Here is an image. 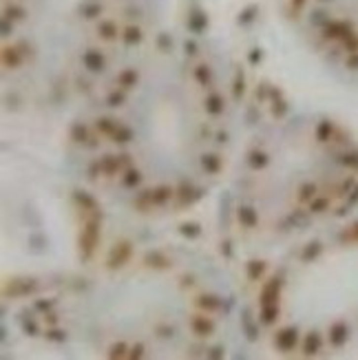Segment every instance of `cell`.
I'll use <instances>...</instances> for the list:
<instances>
[{"label":"cell","mask_w":358,"mask_h":360,"mask_svg":"<svg viewBox=\"0 0 358 360\" xmlns=\"http://www.w3.org/2000/svg\"><path fill=\"white\" fill-rule=\"evenodd\" d=\"M102 212H89L87 219H84V225L80 230L78 236V250H80V259L82 261H89L93 259L97 245H100V236H102Z\"/></svg>","instance_id":"obj_1"},{"label":"cell","mask_w":358,"mask_h":360,"mask_svg":"<svg viewBox=\"0 0 358 360\" xmlns=\"http://www.w3.org/2000/svg\"><path fill=\"white\" fill-rule=\"evenodd\" d=\"M131 257H133V243H131L129 239L117 241V243L113 245L111 250H108L106 268L111 270V272H115V270H122L126 263L131 261Z\"/></svg>","instance_id":"obj_2"},{"label":"cell","mask_w":358,"mask_h":360,"mask_svg":"<svg viewBox=\"0 0 358 360\" xmlns=\"http://www.w3.org/2000/svg\"><path fill=\"white\" fill-rule=\"evenodd\" d=\"M38 290V281L36 278H9L2 287V296L4 298H22L29 296Z\"/></svg>","instance_id":"obj_3"},{"label":"cell","mask_w":358,"mask_h":360,"mask_svg":"<svg viewBox=\"0 0 358 360\" xmlns=\"http://www.w3.org/2000/svg\"><path fill=\"white\" fill-rule=\"evenodd\" d=\"M100 164V173L106 175V177H113V175L122 173V170L131 168V162H129V155H104L102 159H97Z\"/></svg>","instance_id":"obj_4"},{"label":"cell","mask_w":358,"mask_h":360,"mask_svg":"<svg viewBox=\"0 0 358 360\" xmlns=\"http://www.w3.org/2000/svg\"><path fill=\"white\" fill-rule=\"evenodd\" d=\"M299 345V329L296 327H281L274 334V347L283 354H290Z\"/></svg>","instance_id":"obj_5"},{"label":"cell","mask_w":358,"mask_h":360,"mask_svg":"<svg viewBox=\"0 0 358 360\" xmlns=\"http://www.w3.org/2000/svg\"><path fill=\"white\" fill-rule=\"evenodd\" d=\"M281 287H283V281L281 278H270L261 285V292H259V307L261 305H274L281 298Z\"/></svg>","instance_id":"obj_6"},{"label":"cell","mask_w":358,"mask_h":360,"mask_svg":"<svg viewBox=\"0 0 358 360\" xmlns=\"http://www.w3.org/2000/svg\"><path fill=\"white\" fill-rule=\"evenodd\" d=\"M190 329H192V334L199 336V338H208V336L215 334L217 325L206 312H201V314H195L190 318Z\"/></svg>","instance_id":"obj_7"},{"label":"cell","mask_w":358,"mask_h":360,"mask_svg":"<svg viewBox=\"0 0 358 360\" xmlns=\"http://www.w3.org/2000/svg\"><path fill=\"white\" fill-rule=\"evenodd\" d=\"M82 64L89 73H102L106 69V58L100 49H87L82 53Z\"/></svg>","instance_id":"obj_8"},{"label":"cell","mask_w":358,"mask_h":360,"mask_svg":"<svg viewBox=\"0 0 358 360\" xmlns=\"http://www.w3.org/2000/svg\"><path fill=\"white\" fill-rule=\"evenodd\" d=\"M175 197H177L179 208H186V206H192L195 201H199V199L204 197V190H201V188H195V186H190V183L183 181L179 188H175Z\"/></svg>","instance_id":"obj_9"},{"label":"cell","mask_w":358,"mask_h":360,"mask_svg":"<svg viewBox=\"0 0 358 360\" xmlns=\"http://www.w3.org/2000/svg\"><path fill=\"white\" fill-rule=\"evenodd\" d=\"M142 263L150 270H171L173 261L162 252V250H148V252L142 257Z\"/></svg>","instance_id":"obj_10"},{"label":"cell","mask_w":358,"mask_h":360,"mask_svg":"<svg viewBox=\"0 0 358 360\" xmlns=\"http://www.w3.org/2000/svg\"><path fill=\"white\" fill-rule=\"evenodd\" d=\"M73 201H75V206H78L80 210L84 212V215L100 210V203H97V199L93 197L91 192H87V190H75L73 192Z\"/></svg>","instance_id":"obj_11"},{"label":"cell","mask_w":358,"mask_h":360,"mask_svg":"<svg viewBox=\"0 0 358 360\" xmlns=\"http://www.w3.org/2000/svg\"><path fill=\"white\" fill-rule=\"evenodd\" d=\"M25 64V58H22V53L16 49L13 45H4L2 46V66L9 71L13 69H20V66Z\"/></svg>","instance_id":"obj_12"},{"label":"cell","mask_w":358,"mask_h":360,"mask_svg":"<svg viewBox=\"0 0 358 360\" xmlns=\"http://www.w3.org/2000/svg\"><path fill=\"white\" fill-rule=\"evenodd\" d=\"M347 338H350V327H347V323H343V320L332 323V327H329V345H332V347H343V345L347 343Z\"/></svg>","instance_id":"obj_13"},{"label":"cell","mask_w":358,"mask_h":360,"mask_svg":"<svg viewBox=\"0 0 358 360\" xmlns=\"http://www.w3.org/2000/svg\"><path fill=\"white\" fill-rule=\"evenodd\" d=\"M237 221L241 224V228H257L259 225V212L252 206H239L237 208Z\"/></svg>","instance_id":"obj_14"},{"label":"cell","mask_w":358,"mask_h":360,"mask_svg":"<svg viewBox=\"0 0 358 360\" xmlns=\"http://www.w3.org/2000/svg\"><path fill=\"white\" fill-rule=\"evenodd\" d=\"M195 305L199 307L201 312H206V314H213V312H219L221 305H224V301H221L217 294H199L195 298Z\"/></svg>","instance_id":"obj_15"},{"label":"cell","mask_w":358,"mask_h":360,"mask_svg":"<svg viewBox=\"0 0 358 360\" xmlns=\"http://www.w3.org/2000/svg\"><path fill=\"white\" fill-rule=\"evenodd\" d=\"M204 111L208 113V115H213V117H219L221 113L225 111L224 97H221L219 93H208V95H206V99H204Z\"/></svg>","instance_id":"obj_16"},{"label":"cell","mask_w":358,"mask_h":360,"mask_svg":"<svg viewBox=\"0 0 358 360\" xmlns=\"http://www.w3.org/2000/svg\"><path fill=\"white\" fill-rule=\"evenodd\" d=\"M266 270H268V263L263 259H250L246 263V274L252 283H259L263 276H266Z\"/></svg>","instance_id":"obj_17"},{"label":"cell","mask_w":358,"mask_h":360,"mask_svg":"<svg viewBox=\"0 0 358 360\" xmlns=\"http://www.w3.org/2000/svg\"><path fill=\"white\" fill-rule=\"evenodd\" d=\"M323 347V338L318 331H310L303 338V356H316Z\"/></svg>","instance_id":"obj_18"},{"label":"cell","mask_w":358,"mask_h":360,"mask_svg":"<svg viewBox=\"0 0 358 360\" xmlns=\"http://www.w3.org/2000/svg\"><path fill=\"white\" fill-rule=\"evenodd\" d=\"M137 82H139V73L135 69H122L120 73H117V87L124 89V91L135 89Z\"/></svg>","instance_id":"obj_19"},{"label":"cell","mask_w":358,"mask_h":360,"mask_svg":"<svg viewBox=\"0 0 358 360\" xmlns=\"http://www.w3.org/2000/svg\"><path fill=\"white\" fill-rule=\"evenodd\" d=\"M201 168L206 170V175H219L224 168V162L217 153H204L201 155Z\"/></svg>","instance_id":"obj_20"},{"label":"cell","mask_w":358,"mask_h":360,"mask_svg":"<svg viewBox=\"0 0 358 360\" xmlns=\"http://www.w3.org/2000/svg\"><path fill=\"white\" fill-rule=\"evenodd\" d=\"M279 316H281L279 303H274V305H261V310H259V320L263 325H274L279 320Z\"/></svg>","instance_id":"obj_21"},{"label":"cell","mask_w":358,"mask_h":360,"mask_svg":"<svg viewBox=\"0 0 358 360\" xmlns=\"http://www.w3.org/2000/svg\"><path fill=\"white\" fill-rule=\"evenodd\" d=\"M192 78H195V82L199 84V87H210V84H213V69H210L208 64L201 62L192 69Z\"/></svg>","instance_id":"obj_22"},{"label":"cell","mask_w":358,"mask_h":360,"mask_svg":"<svg viewBox=\"0 0 358 360\" xmlns=\"http://www.w3.org/2000/svg\"><path fill=\"white\" fill-rule=\"evenodd\" d=\"M248 164H250L252 170H263L268 164H270V155H268L266 150L254 148V150H250V155H248Z\"/></svg>","instance_id":"obj_23"},{"label":"cell","mask_w":358,"mask_h":360,"mask_svg":"<svg viewBox=\"0 0 358 360\" xmlns=\"http://www.w3.org/2000/svg\"><path fill=\"white\" fill-rule=\"evenodd\" d=\"M173 197H175V188H173V186H157V188H153V203H155V206H166Z\"/></svg>","instance_id":"obj_24"},{"label":"cell","mask_w":358,"mask_h":360,"mask_svg":"<svg viewBox=\"0 0 358 360\" xmlns=\"http://www.w3.org/2000/svg\"><path fill=\"white\" fill-rule=\"evenodd\" d=\"M323 252V243L321 241H310L308 245L303 248V252H301V261L303 263H312L314 259H318Z\"/></svg>","instance_id":"obj_25"},{"label":"cell","mask_w":358,"mask_h":360,"mask_svg":"<svg viewBox=\"0 0 358 360\" xmlns=\"http://www.w3.org/2000/svg\"><path fill=\"white\" fill-rule=\"evenodd\" d=\"M179 234L188 241H195L201 236V225L197 221H183V224H179Z\"/></svg>","instance_id":"obj_26"},{"label":"cell","mask_w":358,"mask_h":360,"mask_svg":"<svg viewBox=\"0 0 358 360\" xmlns=\"http://www.w3.org/2000/svg\"><path fill=\"white\" fill-rule=\"evenodd\" d=\"M153 206H155V203H153V188H150V190L137 192V197H135V210L148 212Z\"/></svg>","instance_id":"obj_27"},{"label":"cell","mask_w":358,"mask_h":360,"mask_svg":"<svg viewBox=\"0 0 358 360\" xmlns=\"http://www.w3.org/2000/svg\"><path fill=\"white\" fill-rule=\"evenodd\" d=\"M316 141H321V144H325V141H329L334 137V122H329V120H323V122H318V126H316Z\"/></svg>","instance_id":"obj_28"},{"label":"cell","mask_w":358,"mask_h":360,"mask_svg":"<svg viewBox=\"0 0 358 360\" xmlns=\"http://www.w3.org/2000/svg\"><path fill=\"white\" fill-rule=\"evenodd\" d=\"M122 183H124L126 188H137L139 183H142V173L131 166V168H126L124 175H122Z\"/></svg>","instance_id":"obj_29"},{"label":"cell","mask_w":358,"mask_h":360,"mask_svg":"<svg viewBox=\"0 0 358 360\" xmlns=\"http://www.w3.org/2000/svg\"><path fill=\"white\" fill-rule=\"evenodd\" d=\"M129 345L124 343V340H117V343H113L111 347H108V354L106 356L111 360H122V358H129Z\"/></svg>","instance_id":"obj_30"},{"label":"cell","mask_w":358,"mask_h":360,"mask_svg":"<svg viewBox=\"0 0 358 360\" xmlns=\"http://www.w3.org/2000/svg\"><path fill=\"white\" fill-rule=\"evenodd\" d=\"M69 137L75 141V144H87L89 139V129L82 124V122H75L71 126V131H69Z\"/></svg>","instance_id":"obj_31"},{"label":"cell","mask_w":358,"mask_h":360,"mask_svg":"<svg viewBox=\"0 0 358 360\" xmlns=\"http://www.w3.org/2000/svg\"><path fill=\"white\" fill-rule=\"evenodd\" d=\"M117 122L113 120V117H100V120L95 122V129H97V133L100 135H106V137H111L113 133H115V129H117Z\"/></svg>","instance_id":"obj_32"},{"label":"cell","mask_w":358,"mask_h":360,"mask_svg":"<svg viewBox=\"0 0 358 360\" xmlns=\"http://www.w3.org/2000/svg\"><path fill=\"white\" fill-rule=\"evenodd\" d=\"M208 27V18H206V13H192L190 18H188V29L192 33H201Z\"/></svg>","instance_id":"obj_33"},{"label":"cell","mask_w":358,"mask_h":360,"mask_svg":"<svg viewBox=\"0 0 358 360\" xmlns=\"http://www.w3.org/2000/svg\"><path fill=\"white\" fill-rule=\"evenodd\" d=\"M106 104H108V106H113V108L124 106V104H126V91H124V89H120V87L113 89V91L106 95Z\"/></svg>","instance_id":"obj_34"},{"label":"cell","mask_w":358,"mask_h":360,"mask_svg":"<svg viewBox=\"0 0 358 360\" xmlns=\"http://www.w3.org/2000/svg\"><path fill=\"white\" fill-rule=\"evenodd\" d=\"M111 139L115 141V144H129L131 139H133V129H129V126L120 124L115 129V133L111 135Z\"/></svg>","instance_id":"obj_35"},{"label":"cell","mask_w":358,"mask_h":360,"mask_svg":"<svg viewBox=\"0 0 358 360\" xmlns=\"http://www.w3.org/2000/svg\"><path fill=\"white\" fill-rule=\"evenodd\" d=\"M243 93H246V75H243V71H237L232 80V97L241 99Z\"/></svg>","instance_id":"obj_36"},{"label":"cell","mask_w":358,"mask_h":360,"mask_svg":"<svg viewBox=\"0 0 358 360\" xmlns=\"http://www.w3.org/2000/svg\"><path fill=\"white\" fill-rule=\"evenodd\" d=\"M45 338L49 340V343H64V340H67V331L60 329L58 325H51V327H46V331H45Z\"/></svg>","instance_id":"obj_37"},{"label":"cell","mask_w":358,"mask_h":360,"mask_svg":"<svg viewBox=\"0 0 358 360\" xmlns=\"http://www.w3.org/2000/svg\"><path fill=\"white\" fill-rule=\"evenodd\" d=\"M308 208H310V212H312V215H321V212H325L329 208V199L327 197H314L312 201L308 203Z\"/></svg>","instance_id":"obj_38"},{"label":"cell","mask_w":358,"mask_h":360,"mask_svg":"<svg viewBox=\"0 0 358 360\" xmlns=\"http://www.w3.org/2000/svg\"><path fill=\"white\" fill-rule=\"evenodd\" d=\"M314 197H316V186H314V183H303V186L299 188V201L301 203H310Z\"/></svg>","instance_id":"obj_39"},{"label":"cell","mask_w":358,"mask_h":360,"mask_svg":"<svg viewBox=\"0 0 358 360\" xmlns=\"http://www.w3.org/2000/svg\"><path fill=\"white\" fill-rule=\"evenodd\" d=\"M270 102H272V108H270V111H272V115H274L276 120H281V117H285V115H287V102H285L283 97L270 99Z\"/></svg>","instance_id":"obj_40"},{"label":"cell","mask_w":358,"mask_h":360,"mask_svg":"<svg viewBox=\"0 0 358 360\" xmlns=\"http://www.w3.org/2000/svg\"><path fill=\"white\" fill-rule=\"evenodd\" d=\"M34 307H36L38 312H40L42 316L49 314V312L53 310V298H38V301L34 303Z\"/></svg>","instance_id":"obj_41"},{"label":"cell","mask_w":358,"mask_h":360,"mask_svg":"<svg viewBox=\"0 0 358 360\" xmlns=\"http://www.w3.org/2000/svg\"><path fill=\"white\" fill-rule=\"evenodd\" d=\"M157 49L162 51V53H168V51L173 49V40L168 33H159L157 36Z\"/></svg>","instance_id":"obj_42"},{"label":"cell","mask_w":358,"mask_h":360,"mask_svg":"<svg viewBox=\"0 0 358 360\" xmlns=\"http://www.w3.org/2000/svg\"><path fill=\"white\" fill-rule=\"evenodd\" d=\"M270 89H272V87H270L268 82H261V84H259L257 91H254V95H257L259 102H266V99H270Z\"/></svg>","instance_id":"obj_43"},{"label":"cell","mask_w":358,"mask_h":360,"mask_svg":"<svg viewBox=\"0 0 358 360\" xmlns=\"http://www.w3.org/2000/svg\"><path fill=\"white\" fill-rule=\"evenodd\" d=\"M343 164L352 170H358V150H352V153L343 155Z\"/></svg>","instance_id":"obj_44"},{"label":"cell","mask_w":358,"mask_h":360,"mask_svg":"<svg viewBox=\"0 0 358 360\" xmlns=\"http://www.w3.org/2000/svg\"><path fill=\"white\" fill-rule=\"evenodd\" d=\"M22 329H25L27 336H38V334H40V327H38V323H36V320H31V318L22 320Z\"/></svg>","instance_id":"obj_45"},{"label":"cell","mask_w":358,"mask_h":360,"mask_svg":"<svg viewBox=\"0 0 358 360\" xmlns=\"http://www.w3.org/2000/svg\"><path fill=\"white\" fill-rule=\"evenodd\" d=\"M144 352H146L144 343H135L133 347L129 349V360H139V358H144Z\"/></svg>","instance_id":"obj_46"},{"label":"cell","mask_w":358,"mask_h":360,"mask_svg":"<svg viewBox=\"0 0 358 360\" xmlns=\"http://www.w3.org/2000/svg\"><path fill=\"white\" fill-rule=\"evenodd\" d=\"M183 51H186V55H197L199 46H197L195 40H186V42H183Z\"/></svg>","instance_id":"obj_47"},{"label":"cell","mask_w":358,"mask_h":360,"mask_svg":"<svg viewBox=\"0 0 358 360\" xmlns=\"http://www.w3.org/2000/svg\"><path fill=\"white\" fill-rule=\"evenodd\" d=\"M219 252L224 254L225 259H230V257H232V243H230V241H221V248H219Z\"/></svg>","instance_id":"obj_48"},{"label":"cell","mask_w":358,"mask_h":360,"mask_svg":"<svg viewBox=\"0 0 358 360\" xmlns=\"http://www.w3.org/2000/svg\"><path fill=\"white\" fill-rule=\"evenodd\" d=\"M261 58H263L261 49H252L250 55H248V62H250V64H259V62H261Z\"/></svg>","instance_id":"obj_49"},{"label":"cell","mask_w":358,"mask_h":360,"mask_svg":"<svg viewBox=\"0 0 358 360\" xmlns=\"http://www.w3.org/2000/svg\"><path fill=\"white\" fill-rule=\"evenodd\" d=\"M224 354H225V352H224V347H219V345H217V347L210 349V352L206 354V356L213 358V360H219V358H224Z\"/></svg>","instance_id":"obj_50"},{"label":"cell","mask_w":358,"mask_h":360,"mask_svg":"<svg viewBox=\"0 0 358 360\" xmlns=\"http://www.w3.org/2000/svg\"><path fill=\"white\" fill-rule=\"evenodd\" d=\"M157 331H159V336H162V338H168V336H173V327H168V325H159Z\"/></svg>","instance_id":"obj_51"},{"label":"cell","mask_w":358,"mask_h":360,"mask_svg":"<svg viewBox=\"0 0 358 360\" xmlns=\"http://www.w3.org/2000/svg\"><path fill=\"white\" fill-rule=\"evenodd\" d=\"M45 320L49 323V327L51 325H58V314H53V312H49V314H45Z\"/></svg>","instance_id":"obj_52"},{"label":"cell","mask_w":358,"mask_h":360,"mask_svg":"<svg viewBox=\"0 0 358 360\" xmlns=\"http://www.w3.org/2000/svg\"><path fill=\"white\" fill-rule=\"evenodd\" d=\"M352 239L358 241V221H356L354 225H352Z\"/></svg>","instance_id":"obj_53"},{"label":"cell","mask_w":358,"mask_h":360,"mask_svg":"<svg viewBox=\"0 0 358 360\" xmlns=\"http://www.w3.org/2000/svg\"><path fill=\"white\" fill-rule=\"evenodd\" d=\"M228 139V135H225V133H217V141H225Z\"/></svg>","instance_id":"obj_54"},{"label":"cell","mask_w":358,"mask_h":360,"mask_svg":"<svg viewBox=\"0 0 358 360\" xmlns=\"http://www.w3.org/2000/svg\"><path fill=\"white\" fill-rule=\"evenodd\" d=\"M356 201H358V188H356V190H354V195H352V197H350V203H356Z\"/></svg>","instance_id":"obj_55"}]
</instances>
